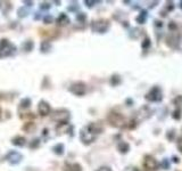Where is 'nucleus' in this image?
I'll return each instance as SVG.
<instances>
[{"instance_id": "1", "label": "nucleus", "mask_w": 182, "mask_h": 171, "mask_svg": "<svg viewBox=\"0 0 182 171\" xmlns=\"http://www.w3.org/2000/svg\"><path fill=\"white\" fill-rule=\"evenodd\" d=\"M142 166L146 171H156L159 166V163L157 160L151 155H145L143 161H142Z\"/></svg>"}, {"instance_id": "2", "label": "nucleus", "mask_w": 182, "mask_h": 171, "mask_svg": "<svg viewBox=\"0 0 182 171\" xmlns=\"http://www.w3.org/2000/svg\"><path fill=\"white\" fill-rule=\"evenodd\" d=\"M14 50H15V47L11 43H9V41L7 39H1L0 40V57L11 56L14 52Z\"/></svg>"}, {"instance_id": "3", "label": "nucleus", "mask_w": 182, "mask_h": 171, "mask_svg": "<svg viewBox=\"0 0 182 171\" xmlns=\"http://www.w3.org/2000/svg\"><path fill=\"white\" fill-rule=\"evenodd\" d=\"M108 122L113 127H116V128H122L123 125H125V118L120 113H112L108 115Z\"/></svg>"}, {"instance_id": "4", "label": "nucleus", "mask_w": 182, "mask_h": 171, "mask_svg": "<svg viewBox=\"0 0 182 171\" xmlns=\"http://www.w3.org/2000/svg\"><path fill=\"white\" fill-rule=\"evenodd\" d=\"M109 26V21L107 20H98V21H94L91 25V29L94 32H97V33H105V32L108 31Z\"/></svg>"}, {"instance_id": "5", "label": "nucleus", "mask_w": 182, "mask_h": 171, "mask_svg": "<svg viewBox=\"0 0 182 171\" xmlns=\"http://www.w3.org/2000/svg\"><path fill=\"white\" fill-rule=\"evenodd\" d=\"M96 137H97V135L94 134L91 130L89 129L88 125L84 127L83 129L81 130V132H80V138H81V140L83 141V144H85V145H89L92 141H94Z\"/></svg>"}, {"instance_id": "6", "label": "nucleus", "mask_w": 182, "mask_h": 171, "mask_svg": "<svg viewBox=\"0 0 182 171\" xmlns=\"http://www.w3.org/2000/svg\"><path fill=\"white\" fill-rule=\"evenodd\" d=\"M51 118L54 121H57L58 123L65 125L69 119V112L66 109H57V111L54 112Z\"/></svg>"}, {"instance_id": "7", "label": "nucleus", "mask_w": 182, "mask_h": 171, "mask_svg": "<svg viewBox=\"0 0 182 171\" xmlns=\"http://www.w3.org/2000/svg\"><path fill=\"white\" fill-rule=\"evenodd\" d=\"M146 99L149 102H161L163 99V93L159 87H154L150 89V91L146 95Z\"/></svg>"}, {"instance_id": "8", "label": "nucleus", "mask_w": 182, "mask_h": 171, "mask_svg": "<svg viewBox=\"0 0 182 171\" xmlns=\"http://www.w3.org/2000/svg\"><path fill=\"white\" fill-rule=\"evenodd\" d=\"M69 90H71V93L76 96H83L87 93V86L83 82H75L69 87Z\"/></svg>"}, {"instance_id": "9", "label": "nucleus", "mask_w": 182, "mask_h": 171, "mask_svg": "<svg viewBox=\"0 0 182 171\" xmlns=\"http://www.w3.org/2000/svg\"><path fill=\"white\" fill-rule=\"evenodd\" d=\"M22 157H23V156H22L18 152H14V150H13V152H9V153L7 154V156H6V159L9 161L11 164H17L18 162H21Z\"/></svg>"}, {"instance_id": "10", "label": "nucleus", "mask_w": 182, "mask_h": 171, "mask_svg": "<svg viewBox=\"0 0 182 171\" xmlns=\"http://www.w3.org/2000/svg\"><path fill=\"white\" fill-rule=\"evenodd\" d=\"M38 111H39V113L40 115L42 116H46L48 114L50 113V106H49V104L47 102H45V100H41L39 105H38Z\"/></svg>"}, {"instance_id": "11", "label": "nucleus", "mask_w": 182, "mask_h": 171, "mask_svg": "<svg viewBox=\"0 0 182 171\" xmlns=\"http://www.w3.org/2000/svg\"><path fill=\"white\" fill-rule=\"evenodd\" d=\"M150 115H151V111L149 109V107L143 106V107H141V109L138 111V113H137V118H138V120L140 121V120L148 119Z\"/></svg>"}, {"instance_id": "12", "label": "nucleus", "mask_w": 182, "mask_h": 171, "mask_svg": "<svg viewBox=\"0 0 182 171\" xmlns=\"http://www.w3.org/2000/svg\"><path fill=\"white\" fill-rule=\"evenodd\" d=\"M167 45L174 49H177L179 47V36L177 34H170L167 36Z\"/></svg>"}, {"instance_id": "13", "label": "nucleus", "mask_w": 182, "mask_h": 171, "mask_svg": "<svg viewBox=\"0 0 182 171\" xmlns=\"http://www.w3.org/2000/svg\"><path fill=\"white\" fill-rule=\"evenodd\" d=\"M69 23V18L67 17L66 14H60L59 17L57 18V24L60 26H64V25H67Z\"/></svg>"}, {"instance_id": "14", "label": "nucleus", "mask_w": 182, "mask_h": 171, "mask_svg": "<svg viewBox=\"0 0 182 171\" xmlns=\"http://www.w3.org/2000/svg\"><path fill=\"white\" fill-rule=\"evenodd\" d=\"M117 150H120L121 153L125 154V153H128V152L130 150V145H129L126 141H121L120 144L117 145Z\"/></svg>"}, {"instance_id": "15", "label": "nucleus", "mask_w": 182, "mask_h": 171, "mask_svg": "<svg viewBox=\"0 0 182 171\" xmlns=\"http://www.w3.org/2000/svg\"><path fill=\"white\" fill-rule=\"evenodd\" d=\"M65 171H82V168L78 163H73V164H66Z\"/></svg>"}, {"instance_id": "16", "label": "nucleus", "mask_w": 182, "mask_h": 171, "mask_svg": "<svg viewBox=\"0 0 182 171\" xmlns=\"http://www.w3.org/2000/svg\"><path fill=\"white\" fill-rule=\"evenodd\" d=\"M13 144L15 146H24L25 145V138L21 137V136H17L13 139Z\"/></svg>"}, {"instance_id": "17", "label": "nucleus", "mask_w": 182, "mask_h": 171, "mask_svg": "<svg viewBox=\"0 0 182 171\" xmlns=\"http://www.w3.org/2000/svg\"><path fill=\"white\" fill-rule=\"evenodd\" d=\"M146 20H147V13H146V11H142L140 13V15L138 16L137 18H135V21H137V23H139V24H143L146 22Z\"/></svg>"}, {"instance_id": "18", "label": "nucleus", "mask_w": 182, "mask_h": 171, "mask_svg": "<svg viewBox=\"0 0 182 171\" xmlns=\"http://www.w3.org/2000/svg\"><path fill=\"white\" fill-rule=\"evenodd\" d=\"M122 82V79H121V77L120 75H117V74H114L112 78H110V84L112 86H119L120 83Z\"/></svg>"}, {"instance_id": "19", "label": "nucleus", "mask_w": 182, "mask_h": 171, "mask_svg": "<svg viewBox=\"0 0 182 171\" xmlns=\"http://www.w3.org/2000/svg\"><path fill=\"white\" fill-rule=\"evenodd\" d=\"M51 49V43L49 41H43L41 43V52H47Z\"/></svg>"}, {"instance_id": "20", "label": "nucleus", "mask_w": 182, "mask_h": 171, "mask_svg": "<svg viewBox=\"0 0 182 171\" xmlns=\"http://www.w3.org/2000/svg\"><path fill=\"white\" fill-rule=\"evenodd\" d=\"M54 150H55V153H56V154L62 155L63 153H64V146H63L62 144H58V145H56L55 147H54Z\"/></svg>"}, {"instance_id": "21", "label": "nucleus", "mask_w": 182, "mask_h": 171, "mask_svg": "<svg viewBox=\"0 0 182 171\" xmlns=\"http://www.w3.org/2000/svg\"><path fill=\"white\" fill-rule=\"evenodd\" d=\"M132 32H133V33H130L131 38H133V39H138V38L140 36V30H139V29H133Z\"/></svg>"}, {"instance_id": "22", "label": "nucleus", "mask_w": 182, "mask_h": 171, "mask_svg": "<svg viewBox=\"0 0 182 171\" xmlns=\"http://www.w3.org/2000/svg\"><path fill=\"white\" fill-rule=\"evenodd\" d=\"M30 105H31V100H30V98H25V99H22L21 100L22 107H29Z\"/></svg>"}, {"instance_id": "23", "label": "nucleus", "mask_w": 182, "mask_h": 171, "mask_svg": "<svg viewBox=\"0 0 182 171\" xmlns=\"http://www.w3.org/2000/svg\"><path fill=\"white\" fill-rule=\"evenodd\" d=\"M173 119L174 120H179L180 118H181V111H180V109H177L174 112H173Z\"/></svg>"}, {"instance_id": "24", "label": "nucleus", "mask_w": 182, "mask_h": 171, "mask_svg": "<svg viewBox=\"0 0 182 171\" xmlns=\"http://www.w3.org/2000/svg\"><path fill=\"white\" fill-rule=\"evenodd\" d=\"M24 49H25L26 52H30L33 49V42L32 41H27L25 42V46H24Z\"/></svg>"}, {"instance_id": "25", "label": "nucleus", "mask_w": 182, "mask_h": 171, "mask_svg": "<svg viewBox=\"0 0 182 171\" xmlns=\"http://www.w3.org/2000/svg\"><path fill=\"white\" fill-rule=\"evenodd\" d=\"M174 104H175L177 106L182 107V96H177V98L174 99Z\"/></svg>"}, {"instance_id": "26", "label": "nucleus", "mask_w": 182, "mask_h": 171, "mask_svg": "<svg viewBox=\"0 0 182 171\" xmlns=\"http://www.w3.org/2000/svg\"><path fill=\"white\" fill-rule=\"evenodd\" d=\"M149 45H150V40H149V38H146L145 41L142 42V47L146 49V48H148V46H149Z\"/></svg>"}, {"instance_id": "27", "label": "nucleus", "mask_w": 182, "mask_h": 171, "mask_svg": "<svg viewBox=\"0 0 182 171\" xmlns=\"http://www.w3.org/2000/svg\"><path fill=\"white\" fill-rule=\"evenodd\" d=\"M167 138L170 140H173V138H174V131L172 130V131H168V134H167Z\"/></svg>"}, {"instance_id": "28", "label": "nucleus", "mask_w": 182, "mask_h": 171, "mask_svg": "<svg viewBox=\"0 0 182 171\" xmlns=\"http://www.w3.org/2000/svg\"><path fill=\"white\" fill-rule=\"evenodd\" d=\"M84 4L88 6V7H92V6L96 4V1H89V0H85V1H84Z\"/></svg>"}, {"instance_id": "29", "label": "nucleus", "mask_w": 182, "mask_h": 171, "mask_svg": "<svg viewBox=\"0 0 182 171\" xmlns=\"http://www.w3.org/2000/svg\"><path fill=\"white\" fill-rule=\"evenodd\" d=\"M168 27H170V29H171V30H177V24H175V23H174V22H171V23H170V24H168Z\"/></svg>"}, {"instance_id": "30", "label": "nucleus", "mask_w": 182, "mask_h": 171, "mask_svg": "<svg viewBox=\"0 0 182 171\" xmlns=\"http://www.w3.org/2000/svg\"><path fill=\"white\" fill-rule=\"evenodd\" d=\"M97 171H113L109 166H101V168H99Z\"/></svg>"}, {"instance_id": "31", "label": "nucleus", "mask_w": 182, "mask_h": 171, "mask_svg": "<svg viewBox=\"0 0 182 171\" xmlns=\"http://www.w3.org/2000/svg\"><path fill=\"white\" fill-rule=\"evenodd\" d=\"M78 20H79V21H85V15H84V14H82V13H81V14H79Z\"/></svg>"}, {"instance_id": "32", "label": "nucleus", "mask_w": 182, "mask_h": 171, "mask_svg": "<svg viewBox=\"0 0 182 171\" xmlns=\"http://www.w3.org/2000/svg\"><path fill=\"white\" fill-rule=\"evenodd\" d=\"M177 147H179V150L182 152V137L179 138V140H177Z\"/></svg>"}, {"instance_id": "33", "label": "nucleus", "mask_w": 182, "mask_h": 171, "mask_svg": "<svg viewBox=\"0 0 182 171\" xmlns=\"http://www.w3.org/2000/svg\"><path fill=\"white\" fill-rule=\"evenodd\" d=\"M51 21H52V17L50 15L46 16V17H45V22H46V23H50Z\"/></svg>"}, {"instance_id": "34", "label": "nucleus", "mask_w": 182, "mask_h": 171, "mask_svg": "<svg viewBox=\"0 0 182 171\" xmlns=\"http://www.w3.org/2000/svg\"><path fill=\"white\" fill-rule=\"evenodd\" d=\"M39 141H40L39 139H34V140H33V143H32V144H31L30 146H31V147H35V146L38 145V144H39Z\"/></svg>"}, {"instance_id": "35", "label": "nucleus", "mask_w": 182, "mask_h": 171, "mask_svg": "<svg viewBox=\"0 0 182 171\" xmlns=\"http://www.w3.org/2000/svg\"><path fill=\"white\" fill-rule=\"evenodd\" d=\"M41 8L42 9H47V8H49V4H42Z\"/></svg>"}, {"instance_id": "36", "label": "nucleus", "mask_w": 182, "mask_h": 171, "mask_svg": "<svg viewBox=\"0 0 182 171\" xmlns=\"http://www.w3.org/2000/svg\"><path fill=\"white\" fill-rule=\"evenodd\" d=\"M173 8H174V6H173V2L168 4V6H167V9H168V11H172Z\"/></svg>"}, {"instance_id": "37", "label": "nucleus", "mask_w": 182, "mask_h": 171, "mask_svg": "<svg viewBox=\"0 0 182 171\" xmlns=\"http://www.w3.org/2000/svg\"><path fill=\"white\" fill-rule=\"evenodd\" d=\"M163 166H165V168H168V164H167V160H166V159H165V160H164V162H163Z\"/></svg>"}, {"instance_id": "38", "label": "nucleus", "mask_w": 182, "mask_h": 171, "mask_svg": "<svg viewBox=\"0 0 182 171\" xmlns=\"http://www.w3.org/2000/svg\"><path fill=\"white\" fill-rule=\"evenodd\" d=\"M156 25L161 26V27H162V26H163V23H162V22H159V21H156Z\"/></svg>"}, {"instance_id": "39", "label": "nucleus", "mask_w": 182, "mask_h": 171, "mask_svg": "<svg viewBox=\"0 0 182 171\" xmlns=\"http://www.w3.org/2000/svg\"><path fill=\"white\" fill-rule=\"evenodd\" d=\"M179 6H180V8H181V9H182V0H181V1H180V2H179Z\"/></svg>"}, {"instance_id": "40", "label": "nucleus", "mask_w": 182, "mask_h": 171, "mask_svg": "<svg viewBox=\"0 0 182 171\" xmlns=\"http://www.w3.org/2000/svg\"><path fill=\"white\" fill-rule=\"evenodd\" d=\"M0 116H1V109H0Z\"/></svg>"}]
</instances>
